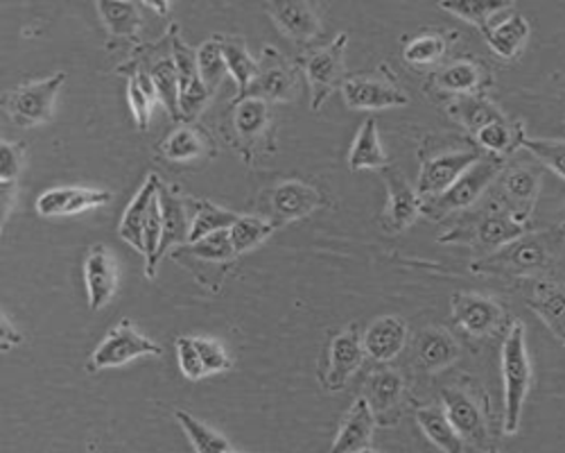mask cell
I'll use <instances>...</instances> for the list:
<instances>
[{
	"label": "cell",
	"mask_w": 565,
	"mask_h": 453,
	"mask_svg": "<svg viewBox=\"0 0 565 453\" xmlns=\"http://www.w3.org/2000/svg\"><path fill=\"white\" fill-rule=\"evenodd\" d=\"M565 241V224L554 227L545 232H530L502 250L482 256L470 265L480 275L498 277H543L556 261L558 247Z\"/></svg>",
	"instance_id": "6da1fadb"
},
{
	"label": "cell",
	"mask_w": 565,
	"mask_h": 453,
	"mask_svg": "<svg viewBox=\"0 0 565 453\" xmlns=\"http://www.w3.org/2000/svg\"><path fill=\"white\" fill-rule=\"evenodd\" d=\"M502 381H504V433L515 435L521 429L523 408L532 390V360L523 323H513L502 345Z\"/></svg>",
	"instance_id": "7a4b0ae2"
},
{
	"label": "cell",
	"mask_w": 565,
	"mask_h": 453,
	"mask_svg": "<svg viewBox=\"0 0 565 453\" xmlns=\"http://www.w3.org/2000/svg\"><path fill=\"white\" fill-rule=\"evenodd\" d=\"M530 232H532L530 224L513 220L509 213L500 211L489 202L482 211H478L476 215H466L459 222V227L444 234L441 243H463L478 250L482 256H489L502 250L504 245L523 239Z\"/></svg>",
	"instance_id": "3957f363"
},
{
	"label": "cell",
	"mask_w": 565,
	"mask_h": 453,
	"mask_svg": "<svg viewBox=\"0 0 565 453\" xmlns=\"http://www.w3.org/2000/svg\"><path fill=\"white\" fill-rule=\"evenodd\" d=\"M504 166V159L491 155L482 157L476 166H470L448 191H444L437 198L423 200V215L430 220H444L452 213L466 211L478 204L495 185V179L500 177Z\"/></svg>",
	"instance_id": "277c9868"
},
{
	"label": "cell",
	"mask_w": 565,
	"mask_h": 453,
	"mask_svg": "<svg viewBox=\"0 0 565 453\" xmlns=\"http://www.w3.org/2000/svg\"><path fill=\"white\" fill-rule=\"evenodd\" d=\"M441 408L463 444L476 453H495V442L484 403L468 386H446L441 390Z\"/></svg>",
	"instance_id": "5b68a950"
},
{
	"label": "cell",
	"mask_w": 565,
	"mask_h": 453,
	"mask_svg": "<svg viewBox=\"0 0 565 453\" xmlns=\"http://www.w3.org/2000/svg\"><path fill=\"white\" fill-rule=\"evenodd\" d=\"M340 91L347 107L358 112H383L405 107L409 103L407 91L390 64H381L369 73L347 75Z\"/></svg>",
	"instance_id": "8992f818"
},
{
	"label": "cell",
	"mask_w": 565,
	"mask_h": 453,
	"mask_svg": "<svg viewBox=\"0 0 565 453\" xmlns=\"http://www.w3.org/2000/svg\"><path fill=\"white\" fill-rule=\"evenodd\" d=\"M480 159H482V152L463 141L430 148V152L423 150V164H420L418 187H416L418 196L423 200L441 196L470 166H476Z\"/></svg>",
	"instance_id": "52a82bcc"
},
{
	"label": "cell",
	"mask_w": 565,
	"mask_h": 453,
	"mask_svg": "<svg viewBox=\"0 0 565 453\" xmlns=\"http://www.w3.org/2000/svg\"><path fill=\"white\" fill-rule=\"evenodd\" d=\"M489 191L493 207L509 213L518 222L530 224L541 193V170L527 164L504 166Z\"/></svg>",
	"instance_id": "ba28073f"
},
{
	"label": "cell",
	"mask_w": 565,
	"mask_h": 453,
	"mask_svg": "<svg viewBox=\"0 0 565 453\" xmlns=\"http://www.w3.org/2000/svg\"><path fill=\"white\" fill-rule=\"evenodd\" d=\"M347 45H349V34L340 32L331 43L323 45V49L303 55L301 69L312 88V101H310L312 112L321 109L326 98L333 96L338 88H342L347 80V71H344Z\"/></svg>",
	"instance_id": "9c48e42d"
},
{
	"label": "cell",
	"mask_w": 565,
	"mask_h": 453,
	"mask_svg": "<svg viewBox=\"0 0 565 453\" xmlns=\"http://www.w3.org/2000/svg\"><path fill=\"white\" fill-rule=\"evenodd\" d=\"M66 82V73H55L45 80H34L10 91L6 101L8 116L21 127H36L53 118L55 101Z\"/></svg>",
	"instance_id": "30bf717a"
},
{
	"label": "cell",
	"mask_w": 565,
	"mask_h": 453,
	"mask_svg": "<svg viewBox=\"0 0 565 453\" xmlns=\"http://www.w3.org/2000/svg\"><path fill=\"white\" fill-rule=\"evenodd\" d=\"M161 354L163 349L154 340L140 334L131 320L122 317L116 327H111L107 338L96 347V351L90 354L88 372L122 368L140 356H161Z\"/></svg>",
	"instance_id": "8fae6325"
},
{
	"label": "cell",
	"mask_w": 565,
	"mask_h": 453,
	"mask_svg": "<svg viewBox=\"0 0 565 453\" xmlns=\"http://www.w3.org/2000/svg\"><path fill=\"white\" fill-rule=\"evenodd\" d=\"M364 345L358 325H351L335 334L328 343L321 366V383L328 392H340L353 379L364 362Z\"/></svg>",
	"instance_id": "7c38bea8"
},
{
	"label": "cell",
	"mask_w": 565,
	"mask_h": 453,
	"mask_svg": "<svg viewBox=\"0 0 565 453\" xmlns=\"http://www.w3.org/2000/svg\"><path fill=\"white\" fill-rule=\"evenodd\" d=\"M247 96H258L267 103H292L299 96V75L274 45H265L258 60V75Z\"/></svg>",
	"instance_id": "4fadbf2b"
},
{
	"label": "cell",
	"mask_w": 565,
	"mask_h": 453,
	"mask_svg": "<svg viewBox=\"0 0 565 453\" xmlns=\"http://www.w3.org/2000/svg\"><path fill=\"white\" fill-rule=\"evenodd\" d=\"M231 129L238 136L243 150L260 152L265 148L271 150V116L267 101L258 96L238 98L231 109Z\"/></svg>",
	"instance_id": "5bb4252c"
},
{
	"label": "cell",
	"mask_w": 565,
	"mask_h": 453,
	"mask_svg": "<svg viewBox=\"0 0 565 453\" xmlns=\"http://www.w3.org/2000/svg\"><path fill=\"white\" fill-rule=\"evenodd\" d=\"M381 175L390 193V202L383 215V230L387 234L405 232L407 227H412L418 220V215H423V198L396 166L390 164L381 170Z\"/></svg>",
	"instance_id": "9a60e30c"
},
{
	"label": "cell",
	"mask_w": 565,
	"mask_h": 453,
	"mask_svg": "<svg viewBox=\"0 0 565 453\" xmlns=\"http://www.w3.org/2000/svg\"><path fill=\"white\" fill-rule=\"evenodd\" d=\"M364 399L371 405L375 424L394 426L403 415L405 379L392 368L373 370L364 386Z\"/></svg>",
	"instance_id": "2e32d148"
},
{
	"label": "cell",
	"mask_w": 565,
	"mask_h": 453,
	"mask_svg": "<svg viewBox=\"0 0 565 453\" xmlns=\"http://www.w3.org/2000/svg\"><path fill=\"white\" fill-rule=\"evenodd\" d=\"M452 320L470 336H491L504 327V308L478 293H457L452 297Z\"/></svg>",
	"instance_id": "e0dca14e"
},
{
	"label": "cell",
	"mask_w": 565,
	"mask_h": 453,
	"mask_svg": "<svg viewBox=\"0 0 565 453\" xmlns=\"http://www.w3.org/2000/svg\"><path fill=\"white\" fill-rule=\"evenodd\" d=\"M491 73L482 62L473 60H455L430 75L428 86L441 94L455 96H484L491 86Z\"/></svg>",
	"instance_id": "ac0fdd59"
},
{
	"label": "cell",
	"mask_w": 565,
	"mask_h": 453,
	"mask_svg": "<svg viewBox=\"0 0 565 453\" xmlns=\"http://www.w3.org/2000/svg\"><path fill=\"white\" fill-rule=\"evenodd\" d=\"M84 284L90 310H103L118 291V263L105 245H93L84 259Z\"/></svg>",
	"instance_id": "d6986e66"
},
{
	"label": "cell",
	"mask_w": 565,
	"mask_h": 453,
	"mask_svg": "<svg viewBox=\"0 0 565 453\" xmlns=\"http://www.w3.org/2000/svg\"><path fill=\"white\" fill-rule=\"evenodd\" d=\"M525 302L565 347V282L550 275L536 277L532 280Z\"/></svg>",
	"instance_id": "ffe728a7"
},
{
	"label": "cell",
	"mask_w": 565,
	"mask_h": 453,
	"mask_svg": "<svg viewBox=\"0 0 565 453\" xmlns=\"http://www.w3.org/2000/svg\"><path fill=\"white\" fill-rule=\"evenodd\" d=\"M111 202V193L103 189H84V187H62V189H49L39 196L36 211L43 218H64V215H77L90 209L105 207Z\"/></svg>",
	"instance_id": "44dd1931"
},
{
	"label": "cell",
	"mask_w": 565,
	"mask_h": 453,
	"mask_svg": "<svg viewBox=\"0 0 565 453\" xmlns=\"http://www.w3.org/2000/svg\"><path fill=\"white\" fill-rule=\"evenodd\" d=\"M489 49L504 62H513L523 55L525 45L530 43L532 36V25L530 21L515 10H509L504 19H493L489 28L482 30Z\"/></svg>",
	"instance_id": "7402d4cb"
},
{
	"label": "cell",
	"mask_w": 565,
	"mask_h": 453,
	"mask_svg": "<svg viewBox=\"0 0 565 453\" xmlns=\"http://www.w3.org/2000/svg\"><path fill=\"white\" fill-rule=\"evenodd\" d=\"M265 12L282 34L299 43H310L323 32L321 8L315 3H267Z\"/></svg>",
	"instance_id": "603a6c76"
},
{
	"label": "cell",
	"mask_w": 565,
	"mask_h": 453,
	"mask_svg": "<svg viewBox=\"0 0 565 453\" xmlns=\"http://www.w3.org/2000/svg\"><path fill=\"white\" fill-rule=\"evenodd\" d=\"M323 204V196L303 181H282L271 193V211L276 224L297 222L312 215Z\"/></svg>",
	"instance_id": "cb8c5ba5"
},
{
	"label": "cell",
	"mask_w": 565,
	"mask_h": 453,
	"mask_svg": "<svg viewBox=\"0 0 565 453\" xmlns=\"http://www.w3.org/2000/svg\"><path fill=\"white\" fill-rule=\"evenodd\" d=\"M407 343V323L398 315H383L373 320L362 336L364 351L375 362L394 360Z\"/></svg>",
	"instance_id": "d4e9b609"
},
{
	"label": "cell",
	"mask_w": 565,
	"mask_h": 453,
	"mask_svg": "<svg viewBox=\"0 0 565 453\" xmlns=\"http://www.w3.org/2000/svg\"><path fill=\"white\" fill-rule=\"evenodd\" d=\"M159 187H161V179L157 172L148 175L146 185L138 189V193L134 196L131 204L127 207L120 227H118V236L131 245L134 250H138L140 254H146V241H143V232H146V222L152 209L154 198L159 196Z\"/></svg>",
	"instance_id": "484cf974"
},
{
	"label": "cell",
	"mask_w": 565,
	"mask_h": 453,
	"mask_svg": "<svg viewBox=\"0 0 565 453\" xmlns=\"http://www.w3.org/2000/svg\"><path fill=\"white\" fill-rule=\"evenodd\" d=\"M373 429H375V418H373L371 405L364 397H358L344 413L335 442L328 453H358L362 449H369Z\"/></svg>",
	"instance_id": "4316f807"
},
{
	"label": "cell",
	"mask_w": 565,
	"mask_h": 453,
	"mask_svg": "<svg viewBox=\"0 0 565 453\" xmlns=\"http://www.w3.org/2000/svg\"><path fill=\"white\" fill-rule=\"evenodd\" d=\"M159 200H161V211H163V239L159 247V263L161 259L174 250L177 245H188V236H191V207H188V200L177 198L163 181L159 187Z\"/></svg>",
	"instance_id": "83f0119b"
},
{
	"label": "cell",
	"mask_w": 565,
	"mask_h": 453,
	"mask_svg": "<svg viewBox=\"0 0 565 453\" xmlns=\"http://www.w3.org/2000/svg\"><path fill=\"white\" fill-rule=\"evenodd\" d=\"M416 356L426 372H441L459 358V345L448 329L428 327L416 338Z\"/></svg>",
	"instance_id": "f1b7e54d"
},
{
	"label": "cell",
	"mask_w": 565,
	"mask_h": 453,
	"mask_svg": "<svg viewBox=\"0 0 565 453\" xmlns=\"http://www.w3.org/2000/svg\"><path fill=\"white\" fill-rule=\"evenodd\" d=\"M446 112L450 120L473 134H478L491 123L507 118L504 112L498 105H493V101H489L487 96H455L448 101Z\"/></svg>",
	"instance_id": "f546056e"
},
{
	"label": "cell",
	"mask_w": 565,
	"mask_h": 453,
	"mask_svg": "<svg viewBox=\"0 0 565 453\" xmlns=\"http://www.w3.org/2000/svg\"><path fill=\"white\" fill-rule=\"evenodd\" d=\"M527 141V129L523 120H511V118H502L498 123L487 125L484 129H480L476 134V144L489 152L491 157L498 159H507L509 155H513L518 148H523Z\"/></svg>",
	"instance_id": "4dcf8cb0"
},
{
	"label": "cell",
	"mask_w": 565,
	"mask_h": 453,
	"mask_svg": "<svg viewBox=\"0 0 565 453\" xmlns=\"http://www.w3.org/2000/svg\"><path fill=\"white\" fill-rule=\"evenodd\" d=\"M390 166V157L381 144V131L375 118H366L353 139L349 152V168L358 170H383Z\"/></svg>",
	"instance_id": "1f68e13d"
},
{
	"label": "cell",
	"mask_w": 565,
	"mask_h": 453,
	"mask_svg": "<svg viewBox=\"0 0 565 453\" xmlns=\"http://www.w3.org/2000/svg\"><path fill=\"white\" fill-rule=\"evenodd\" d=\"M416 422L426 438L444 453H463L466 444L455 431L441 405H423L416 411Z\"/></svg>",
	"instance_id": "d6a6232c"
},
{
	"label": "cell",
	"mask_w": 565,
	"mask_h": 453,
	"mask_svg": "<svg viewBox=\"0 0 565 453\" xmlns=\"http://www.w3.org/2000/svg\"><path fill=\"white\" fill-rule=\"evenodd\" d=\"M188 207H191V236H188V243H200L217 232L231 230L241 215L226 211L222 207H215L209 200H188Z\"/></svg>",
	"instance_id": "836d02e7"
},
{
	"label": "cell",
	"mask_w": 565,
	"mask_h": 453,
	"mask_svg": "<svg viewBox=\"0 0 565 453\" xmlns=\"http://www.w3.org/2000/svg\"><path fill=\"white\" fill-rule=\"evenodd\" d=\"M127 101H129V109L136 120V127L140 131H146L152 118L154 103L159 101L154 80L148 69H140V66L131 69L129 84H127Z\"/></svg>",
	"instance_id": "e575fe53"
},
{
	"label": "cell",
	"mask_w": 565,
	"mask_h": 453,
	"mask_svg": "<svg viewBox=\"0 0 565 453\" xmlns=\"http://www.w3.org/2000/svg\"><path fill=\"white\" fill-rule=\"evenodd\" d=\"M222 53H224L228 75L233 77L235 84H238L241 98H245L256 82L258 62L247 51V43L243 36H222Z\"/></svg>",
	"instance_id": "d590c367"
},
{
	"label": "cell",
	"mask_w": 565,
	"mask_h": 453,
	"mask_svg": "<svg viewBox=\"0 0 565 453\" xmlns=\"http://www.w3.org/2000/svg\"><path fill=\"white\" fill-rule=\"evenodd\" d=\"M448 36L452 34L437 32V30H428L412 36L403 49V60L416 69H428L439 64L448 53V43H450Z\"/></svg>",
	"instance_id": "8d00e7d4"
},
{
	"label": "cell",
	"mask_w": 565,
	"mask_h": 453,
	"mask_svg": "<svg viewBox=\"0 0 565 453\" xmlns=\"http://www.w3.org/2000/svg\"><path fill=\"white\" fill-rule=\"evenodd\" d=\"M439 8L470 25H478L480 32L489 28L498 14L513 10L504 0H446V3H439Z\"/></svg>",
	"instance_id": "74e56055"
},
{
	"label": "cell",
	"mask_w": 565,
	"mask_h": 453,
	"mask_svg": "<svg viewBox=\"0 0 565 453\" xmlns=\"http://www.w3.org/2000/svg\"><path fill=\"white\" fill-rule=\"evenodd\" d=\"M206 148H211L206 134L200 131V127L188 123L177 127L161 144V152L172 161H193L198 157H204Z\"/></svg>",
	"instance_id": "f35d334b"
},
{
	"label": "cell",
	"mask_w": 565,
	"mask_h": 453,
	"mask_svg": "<svg viewBox=\"0 0 565 453\" xmlns=\"http://www.w3.org/2000/svg\"><path fill=\"white\" fill-rule=\"evenodd\" d=\"M276 227H278L276 222H269L265 218L241 215L228 230L235 254L243 256V254L252 252L254 247H258L260 243H265L276 232Z\"/></svg>",
	"instance_id": "ab89813d"
},
{
	"label": "cell",
	"mask_w": 565,
	"mask_h": 453,
	"mask_svg": "<svg viewBox=\"0 0 565 453\" xmlns=\"http://www.w3.org/2000/svg\"><path fill=\"white\" fill-rule=\"evenodd\" d=\"M105 28L116 39H134L140 30V12L134 3H103L96 6Z\"/></svg>",
	"instance_id": "60d3db41"
},
{
	"label": "cell",
	"mask_w": 565,
	"mask_h": 453,
	"mask_svg": "<svg viewBox=\"0 0 565 453\" xmlns=\"http://www.w3.org/2000/svg\"><path fill=\"white\" fill-rule=\"evenodd\" d=\"M174 418L181 424V429L185 431L188 440H191V444L198 453H226L231 449L228 440L222 433L213 431L211 426H206L204 422L193 418L191 413L174 411Z\"/></svg>",
	"instance_id": "b9f144b4"
},
{
	"label": "cell",
	"mask_w": 565,
	"mask_h": 453,
	"mask_svg": "<svg viewBox=\"0 0 565 453\" xmlns=\"http://www.w3.org/2000/svg\"><path fill=\"white\" fill-rule=\"evenodd\" d=\"M183 254L185 256H193L198 261H204V263H217V265H222V263L238 256V254H235V250H233L228 230L217 232V234H213V236H209V239H204L200 243H188V245H183L181 250L174 252V256H183Z\"/></svg>",
	"instance_id": "7bdbcfd3"
},
{
	"label": "cell",
	"mask_w": 565,
	"mask_h": 453,
	"mask_svg": "<svg viewBox=\"0 0 565 453\" xmlns=\"http://www.w3.org/2000/svg\"><path fill=\"white\" fill-rule=\"evenodd\" d=\"M198 69H200V77L211 88V94H215L217 86L222 84V80L228 75L224 53H222V36H211L209 41H204L200 45V49H198Z\"/></svg>",
	"instance_id": "ee69618b"
},
{
	"label": "cell",
	"mask_w": 565,
	"mask_h": 453,
	"mask_svg": "<svg viewBox=\"0 0 565 453\" xmlns=\"http://www.w3.org/2000/svg\"><path fill=\"white\" fill-rule=\"evenodd\" d=\"M148 71L154 80L159 101L168 107L170 116L174 120H179V75H177V66L172 62V55L157 60Z\"/></svg>",
	"instance_id": "f6af8a7d"
},
{
	"label": "cell",
	"mask_w": 565,
	"mask_h": 453,
	"mask_svg": "<svg viewBox=\"0 0 565 453\" xmlns=\"http://www.w3.org/2000/svg\"><path fill=\"white\" fill-rule=\"evenodd\" d=\"M523 148L532 152L552 172H556L561 179H565V141L563 139H532V136H527Z\"/></svg>",
	"instance_id": "bcb514c9"
},
{
	"label": "cell",
	"mask_w": 565,
	"mask_h": 453,
	"mask_svg": "<svg viewBox=\"0 0 565 453\" xmlns=\"http://www.w3.org/2000/svg\"><path fill=\"white\" fill-rule=\"evenodd\" d=\"M177 360H179V370L185 379L191 381H202L206 379V368H204V360L200 356V349L195 345L193 336H179L177 343Z\"/></svg>",
	"instance_id": "7dc6e473"
},
{
	"label": "cell",
	"mask_w": 565,
	"mask_h": 453,
	"mask_svg": "<svg viewBox=\"0 0 565 453\" xmlns=\"http://www.w3.org/2000/svg\"><path fill=\"white\" fill-rule=\"evenodd\" d=\"M195 345L200 349V356L204 360V368H206V375H220V372H226L233 368V360L228 358L226 349L217 343V340H211V338H195Z\"/></svg>",
	"instance_id": "c3c4849f"
},
{
	"label": "cell",
	"mask_w": 565,
	"mask_h": 453,
	"mask_svg": "<svg viewBox=\"0 0 565 453\" xmlns=\"http://www.w3.org/2000/svg\"><path fill=\"white\" fill-rule=\"evenodd\" d=\"M25 161V146L23 144H0V185L6 181H17Z\"/></svg>",
	"instance_id": "681fc988"
},
{
	"label": "cell",
	"mask_w": 565,
	"mask_h": 453,
	"mask_svg": "<svg viewBox=\"0 0 565 453\" xmlns=\"http://www.w3.org/2000/svg\"><path fill=\"white\" fill-rule=\"evenodd\" d=\"M0 327H3V351H10L12 347H17L23 340V336L12 327L10 317L6 313H3V317H0Z\"/></svg>",
	"instance_id": "f907efd6"
},
{
	"label": "cell",
	"mask_w": 565,
	"mask_h": 453,
	"mask_svg": "<svg viewBox=\"0 0 565 453\" xmlns=\"http://www.w3.org/2000/svg\"><path fill=\"white\" fill-rule=\"evenodd\" d=\"M0 198H3V220H8L10 213H12L14 200H17V181H6L3 193H0Z\"/></svg>",
	"instance_id": "816d5d0a"
},
{
	"label": "cell",
	"mask_w": 565,
	"mask_h": 453,
	"mask_svg": "<svg viewBox=\"0 0 565 453\" xmlns=\"http://www.w3.org/2000/svg\"><path fill=\"white\" fill-rule=\"evenodd\" d=\"M358 453H379V451H373V449L369 446V449H362V451H358Z\"/></svg>",
	"instance_id": "f5cc1de1"
},
{
	"label": "cell",
	"mask_w": 565,
	"mask_h": 453,
	"mask_svg": "<svg viewBox=\"0 0 565 453\" xmlns=\"http://www.w3.org/2000/svg\"><path fill=\"white\" fill-rule=\"evenodd\" d=\"M226 453H241V451H233V449H228V451H226Z\"/></svg>",
	"instance_id": "db71d44e"
}]
</instances>
